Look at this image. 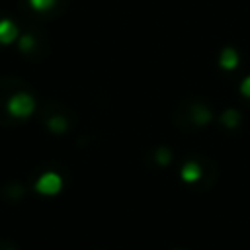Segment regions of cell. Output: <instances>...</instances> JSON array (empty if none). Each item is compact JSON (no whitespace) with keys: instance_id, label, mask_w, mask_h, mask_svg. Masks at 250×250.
Masks as SVG:
<instances>
[{"instance_id":"6da1fadb","label":"cell","mask_w":250,"mask_h":250,"mask_svg":"<svg viewBox=\"0 0 250 250\" xmlns=\"http://www.w3.org/2000/svg\"><path fill=\"white\" fill-rule=\"evenodd\" d=\"M8 109L12 115H18V117H25L33 111V100L27 96V94H16L10 98L8 102Z\"/></svg>"},{"instance_id":"7a4b0ae2","label":"cell","mask_w":250,"mask_h":250,"mask_svg":"<svg viewBox=\"0 0 250 250\" xmlns=\"http://www.w3.org/2000/svg\"><path fill=\"white\" fill-rule=\"evenodd\" d=\"M61 186H62L61 176L55 174V172H45V174L37 180V184H35L37 191H41V193H45V195H55V193L61 189Z\"/></svg>"},{"instance_id":"3957f363","label":"cell","mask_w":250,"mask_h":250,"mask_svg":"<svg viewBox=\"0 0 250 250\" xmlns=\"http://www.w3.org/2000/svg\"><path fill=\"white\" fill-rule=\"evenodd\" d=\"M16 35H18L16 25H14L10 20H2V21H0V41H2V43H10Z\"/></svg>"},{"instance_id":"277c9868","label":"cell","mask_w":250,"mask_h":250,"mask_svg":"<svg viewBox=\"0 0 250 250\" xmlns=\"http://www.w3.org/2000/svg\"><path fill=\"white\" fill-rule=\"evenodd\" d=\"M182 178L186 182H195L199 178V166L195 162H188L184 168H182Z\"/></svg>"},{"instance_id":"5b68a950","label":"cell","mask_w":250,"mask_h":250,"mask_svg":"<svg viewBox=\"0 0 250 250\" xmlns=\"http://www.w3.org/2000/svg\"><path fill=\"white\" fill-rule=\"evenodd\" d=\"M221 62H223V66L232 68V66L236 64V55H234V51H232V49H225V51H223V59H221Z\"/></svg>"},{"instance_id":"8992f818","label":"cell","mask_w":250,"mask_h":250,"mask_svg":"<svg viewBox=\"0 0 250 250\" xmlns=\"http://www.w3.org/2000/svg\"><path fill=\"white\" fill-rule=\"evenodd\" d=\"M31 4H33L37 10H45V8H49V6L53 4V0H31Z\"/></svg>"},{"instance_id":"52a82bcc","label":"cell","mask_w":250,"mask_h":250,"mask_svg":"<svg viewBox=\"0 0 250 250\" xmlns=\"http://www.w3.org/2000/svg\"><path fill=\"white\" fill-rule=\"evenodd\" d=\"M242 92H244L246 96H250V78H246V80L242 82Z\"/></svg>"}]
</instances>
